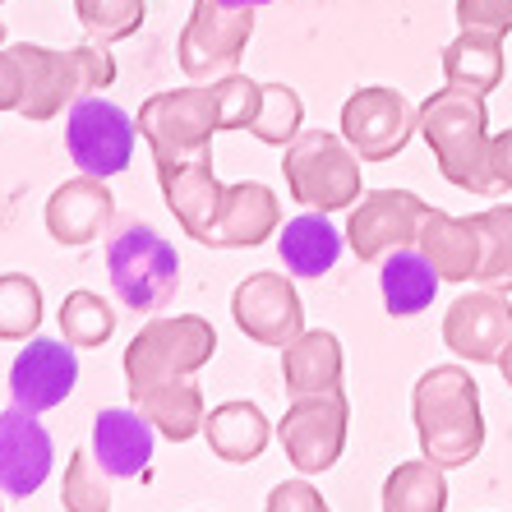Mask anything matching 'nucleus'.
<instances>
[{
  "label": "nucleus",
  "instance_id": "1",
  "mask_svg": "<svg viewBox=\"0 0 512 512\" xmlns=\"http://www.w3.org/2000/svg\"><path fill=\"white\" fill-rule=\"evenodd\" d=\"M263 107V84L245 74H227L213 84L157 93L139 107V134L153 148V162H190V157L213 153V134L222 130H250Z\"/></svg>",
  "mask_w": 512,
  "mask_h": 512
},
{
  "label": "nucleus",
  "instance_id": "2",
  "mask_svg": "<svg viewBox=\"0 0 512 512\" xmlns=\"http://www.w3.org/2000/svg\"><path fill=\"white\" fill-rule=\"evenodd\" d=\"M420 453L443 471L476 462L485 448V416H480V388L462 365H434L420 374L411 393Z\"/></svg>",
  "mask_w": 512,
  "mask_h": 512
},
{
  "label": "nucleus",
  "instance_id": "3",
  "mask_svg": "<svg viewBox=\"0 0 512 512\" xmlns=\"http://www.w3.org/2000/svg\"><path fill=\"white\" fill-rule=\"evenodd\" d=\"M420 134L439 162L443 180L466 194H499L494 167H489V116L485 97L462 88H439L420 102Z\"/></svg>",
  "mask_w": 512,
  "mask_h": 512
},
{
  "label": "nucleus",
  "instance_id": "4",
  "mask_svg": "<svg viewBox=\"0 0 512 512\" xmlns=\"http://www.w3.org/2000/svg\"><path fill=\"white\" fill-rule=\"evenodd\" d=\"M19 60H24V120H51L65 107H74L79 97H93L97 88H111L116 79V60H111L107 42H84L74 51H51L19 42Z\"/></svg>",
  "mask_w": 512,
  "mask_h": 512
},
{
  "label": "nucleus",
  "instance_id": "5",
  "mask_svg": "<svg viewBox=\"0 0 512 512\" xmlns=\"http://www.w3.org/2000/svg\"><path fill=\"white\" fill-rule=\"evenodd\" d=\"M217 351L213 323L199 314H176V319H148L134 333V342L125 346V383L130 397L162 388V383L190 379L194 370H203Z\"/></svg>",
  "mask_w": 512,
  "mask_h": 512
},
{
  "label": "nucleus",
  "instance_id": "6",
  "mask_svg": "<svg viewBox=\"0 0 512 512\" xmlns=\"http://www.w3.org/2000/svg\"><path fill=\"white\" fill-rule=\"evenodd\" d=\"M107 273L116 300L134 314H162L180 291L176 245L148 222H125L107 240Z\"/></svg>",
  "mask_w": 512,
  "mask_h": 512
},
{
  "label": "nucleus",
  "instance_id": "7",
  "mask_svg": "<svg viewBox=\"0 0 512 512\" xmlns=\"http://www.w3.org/2000/svg\"><path fill=\"white\" fill-rule=\"evenodd\" d=\"M291 199L314 213H342L360 199V157L328 130H300L282 157Z\"/></svg>",
  "mask_w": 512,
  "mask_h": 512
},
{
  "label": "nucleus",
  "instance_id": "8",
  "mask_svg": "<svg viewBox=\"0 0 512 512\" xmlns=\"http://www.w3.org/2000/svg\"><path fill=\"white\" fill-rule=\"evenodd\" d=\"M254 37V10H236L227 0H194V14L180 33V70L208 84L236 74L240 56Z\"/></svg>",
  "mask_w": 512,
  "mask_h": 512
},
{
  "label": "nucleus",
  "instance_id": "9",
  "mask_svg": "<svg viewBox=\"0 0 512 512\" xmlns=\"http://www.w3.org/2000/svg\"><path fill=\"white\" fill-rule=\"evenodd\" d=\"M346 420H351V406H346L342 388L337 393L291 397L286 416L277 420V439H282L291 466L305 471V476L333 471L346 448Z\"/></svg>",
  "mask_w": 512,
  "mask_h": 512
},
{
  "label": "nucleus",
  "instance_id": "10",
  "mask_svg": "<svg viewBox=\"0 0 512 512\" xmlns=\"http://www.w3.org/2000/svg\"><path fill=\"white\" fill-rule=\"evenodd\" d=\"M134 139H139V125L97 93L79 97L65 116V148L84 176H120L134 157Z\"/></svg>",
  "mask_w": 512,
  "mask_h": 512
},
{
  "label": "nucleus",
  "instance_id": "11",
  "mask_svg": "<svg viewBox=\"0 0 512 512\" xmlns=\"http://www.w3.org/2000/svg\"><path fill=\"white\" fill-rule=\"evenodd\" d=\"M416 130L420 107H411L397 88H356L342 107V139L356 148L360 162H393Z\"/></svg>",
  "mask_w": 512,
  "mask_h": 512
},
{
  "label": "nucleus",
  "instance_id": "12",
  "mask_svg": "<svg viewBox=\"0 0 512 512\" xmlns=\"http://www.w3.org/2000/svg\"><path fill=\"white\" fill-rule=\"evenodd\" d=\"M429 203L416 199L411 190H374L351 208L346 222V245L360 263H383L388 254L411 250L420 236Z\"/></svg>",
  "mask_w": 512,
  "mask_h": 512
},
{
  "label": "nucleus",
  "instance_id": "13",
  "mask_svg": "<svg viewBox=\"0 0 512 512\" xmlns=\"http://www.w3.org/2000/svg\"><path fill=\"white\" fill-rule=\"evenodd\" d=\"M236 328L259 346H291L305 333V305L296 296L291 273H250L231 296Z\"/></svg>",
  "mask_w": 512,
  "mask_h": 512
},
{
  "label": "nucleus",
  "instance_id": "14",
  "mask_svg": "<svg viewBox=\"0 0 512 512\" xmlns=\"http://www.w3.org/2000/svg\"><path fill=\"white\" fill-rule=\"evenodd\" d=\"M443 342L471 365H499V356L512 346V300L489 286L457 296L443 314Z\"/></svg>",
  "mask_w": 512,
  "mask_h": 512
},
{
  "label": "nucleus",
  "instance_id": "15",
  "mask_svg": "<svg viewBox=\"0 0 512 512\" xmlns=\"http://www.w3.org/2000/svg\"><path fill=\"white\" fill-rule=\"evenodd\" d=\"M79 346H70L65 337H33V342L14 356L10 365V397L14 406H24L33 416L60 406L65 397L74 393V383H79V356H74Z\"/></svg>",
  "mask_w": 512,
  "mask_h": 512
},
{
  "label": "nucleus",
  "instance_id": "16",
  "mask_svg": "<svg viewBox=\"0 0 512 512\" xmlns=\"http://www.w3.org/2000/svg\"><path fill=\"white\" fill-rule=\"evenodd\" d=\"M157 180H162V194H167V208L180 222V231L208 245L222 199H227V185L213 171V153L190 157V162H167V167H157Z\"/></svg>",
  "mask_w": 512,
  "mask_h": 512
},
{
  "label": "nucleus",
  "instance_id": "17",
  "mask_svg": "<svg viewBox=\"0 0 512 512\" xmlns=\"http://www.w3.org/2000/svg\"><path fill=\"white\" fill-rule=\"evenodd\" d=\"M51 476V434L24 406L0 411V494L28 499Z\"/></svg>",
  "mask_w": 512,
  "mask_h": 512
},
{
  "label": "nucleus",
  "instance_id": "18",
  "mask_svg": "<svg viewBox=\"0 0 512 512\" xmlns=\"http://www.w3.org/2000/svg\"><path fill=\"white\" fill-rule=\"evenodd\" d=\"M93 457L111 480H134L148 471L157 448V429L139 406H111L93 416Z\"/></svg>",
  "mask_w": 512,
  "mask_h": 512
},
{
  "label": "nucleus",
  "instance_id": "19",
  "mask_svg": "<svg viewBox=\"0 0 512 512\" xmlns=\"http://www.w3.org/2000/svg\"><path fill=\"white\" fill-rule=\"evenodd\" d=\"M116 217V194L107 190L102 176H79V180H65L56 194L47 199V231L56 245H93L102 231L111 227Z\"/></svg>",
  "mask_w": 512,
  "mask_h": 512
},
{
  "label": "nucleus",
  "instance_id": "20",
  "mask_svg": "<svg viewBox=\"0 0 512 512\" xmlns=\"http://www.w3.org/2000/svg\"><path fill=\"white\" fill-rule=\"evenodd\" d=\"M277 227H282L277 194L259 180H240V185H227V199H222V213H217L208 245L213 250H250V245H263L268 236H277Z\"/></svg>",
  "mask_w": 512,
  "mask_h": 512
},
{
  "label": "nucleus",
  "instance_id": "21",
  "mask_svg": "<svg viewBox=\"0 0 512 512\" xmlns=\"http://www.w3.org/2000/svg\"><path fill=\"white\" fill-rule=\"evenodd\" d=\"M416 250L434 263L439 282H476L480 273V231L476 217H453L429 208L425 222H420Z\"/></svg>",
  "mask_w": 512,
  "mask_h": 512
},
{
  "label": "nucleus",
  "instance_id": "22",
  "mask_svg": "<svg viewBox=\"0 0 512 512\" xmlns=\"http://www.w3.org/2000/svg\"><path fill=\"white\" fill-rule=\"evenodd\" d=\"M503 74H508V60H503V37L499 33L462 28L457 42L443 47V79H448V88L489 97L503 84Z\"/></svg>",
  "mask_w": 512,
  "mask_h": 512
},
{
  "label": "nucleus",
  "instance_id": "23",
  "mask_svg": "<svg viewBox=\"0 0 512 512\" xmlns=\"http://www.w3.org/2000/svg\"><path fill=\"white\" fill-rule=\"evenodd\" d=\"M342 342L323 328H305L296 342L282 351V383L291 397L337 393L342 388Z\"/></svg>",
  "mask_w": 512,
  "mask_h": 512
},
{
  "label": "nucleus",
  "instance_id": "24",
  "mask_svg": "<svg viewBox=\"0 0 512 512\" xmlns=\"http://www.w3.org/2000/svg\"><path fill=\"white\" fill-rule=\"evenodd\" d=\"M346 231H337L328 222V213H300L277 231V254H282L291 277H323L333 273L342 259Z\"/></svg>",
  "mask_w": 512,
  "mask_h": 512
},
{
  "label": "nucleus",
  "instance_id": "25",
  "mask_svg": "<svg viewBox=\"0 0 512 512\" xmlns=\"http://www.w3.org/2000/svg\"><path fill=\"white\" fill-rule=\"evenodd\" d=\"M203 439H208L213 457H222L231 466H245L254 457H263L273 429H268V416L254 402H222L203 420Z\"/></svg>",
  "mask_w": 512,
  "mask_h": 512
},
{
  "label": "nucleus",
  "instance_id": "26",
  "mask_svg": "<svg viewBox=\"0 0 512 512\" xmlns=\"http://www.w3.org/2000/svg\"><path fill=\"white\" fill-rule=\"evenodd\" d=\"M379 291H383V305H388L393 319H411V314L434 305L439 273H434V263L420 250H397L379 263Z\"/></svg>",
  "mask_w": 512,
  "mask_h": 512
},
{
  "label": "nucleus",
  "instance_id": "27",
  "mask_svg": "<svg viewBox=\"0 0 512 512\" xmlns=\"http://www.w3.org/2000/svg\"><path fill=\"white\" fill-rule=\"evenodd\" d=\"M130 402L139 406L143 416L153 420V429H162L171 443H190L194 434H203V420H208L199 383H190V379H176V383H162V388H148V393L130 397Z\"/></svg>",
  "mask_w": 512,
  "mask_h": 512
},
{
  "label": "nucleus",
  "instance_id": "28",
  "mask_svg": "<svg viewBox=\"0 0 512 512\" xmlns=\"http://www.w3.org/2000/svg\"><path fill=\"white\" fill-rule=\"evenodd\" d=\"M383 512H448V480L443 466L420 457L402 462L383 480Z\"/></svg>",
  "mask_w": 512,
  "mask_h": 512
},
{
  "label": "nucleus",
  "instance_id": "29",
  "mask_svg": "<svg viewBox=\"0 0 512 512\" xmlns=\"http://www.w3.org/2000/svg\"><path fill=\"white\" fill-rule=\"evenodd\" d=\"M480 231V273L476 282L489 291H512V203H494L485 213H476Z\"/></svg>",
  "mask_w": 512,
  "mask_h": 512
},
{
  "label": "nucleus",
  "instance_id": "30",
  "mask_svg": "<svg viewBox=\"0 0 512 512\" xmlns=\"http://www.w3.org/2000/svg\"><path fill=\"white\" fill-rule=\"evenodd\" d=\"M42 323V286L28 273L0 277V342H28Z\"/></svg>",
  "mask_w": 512,
  "mask_h": 512
},
{
  "label": "nucleus",
  "instance_id": "31",
  "mask_svg": "<svg viewBox=\"0 0 512 512\" xmlns=\"http://www.w3.org/2000/svg\"><path fill=\"white\" fill-rule=\"evenodd\" d=\"M116 333V310L97 291H70L60 305V337L70 346H102Z\"/></svg>",
  "mask_w": 512,
  "mask_h": 512
},
{
  "label": "nucleus",
  "instance_id": "32",
  "mask_svg": "<svg viewBox=\"0 0 512 512\" xmlns=\"http://www.w3.org/2000/svg\"><path fill=\"white\" fill-rule=\"evenodd\" d=\"M300 130H305V102L296 97V88L263 84V107H259V116H254V125H250L254 139L273 143V148H286Z\"/></svg>",
  "mask_w": 512,
  "mask_h": 512
},
{
  "label": "nucleus",
  "instance_id": "33",
  "mask_svg": "<svg viewBox=\"0 0 512 512\" xmlns=\"http://www.w3.org/2000/svg\"><path fill=\"white\" fill-rule=\"evenodd\" d=\"M107 471L97 466L93 448H79L65 466V480H60V503L65 512H111V485Z\"/></svg>",
  "mask_w": 512,
  "mask_h": 512
},
{
  "label": "nucleus",
  "instance_id": "34",
  "mask_svg": "<svg viewBox=\"0 0 512 512\" xmlns=\"http://www.w3.org/2000/svg\"><path fill=\"white\" fill-rule=\"evenodd\" d=\"M74 10H79V24L88 28L93 42H125L148 19L143 0H74Z\"/></svg>",
  "mask_w": 512,
  "mask_h": 512
},
{
  "label": "nucleus",
  "instance_id": "35",
  "mask_svg": "<svg viewBox=\"0 0 512 512\" xmlns=\"http://www.w3.org/2000/svg\"><path fill=\"white\" fill-rule=\"evenodd\" d=\"M457 24L503 37L512 33V0H457Z\"/></svg>",
  "mask_w": 512,
  "mask_h": 512
},
{
  "label": "nucleus",
  "instance_id": "36",
  "mask_svg": "<svg viewBox=\"0 0 512 512\" xmlns=\"http://www.w3.org/2000/svg\"><path fill=\"white\" fill-rule=\"evenodd\" d=\"M268 512H333V508L323 503V494L310 480H282L268 494Z\"/></svg>",
  "mask_w": 512,
  "mask_h": 512
},
{
  "label": "nucleus",
  "instance_id": "37",
  "mask_svg": "<svg viewBox=\"0 0 512 512\" xmlns=\"http://www.w3.org/2000/svg\"><path fill=\"white\" fill-rule=\"evenodd\" d=\"M24 107V60L19 51H0V111Z\"/></svg>",
  "mask_w": 512,
  "mask_h": 512
},
{
  "label": "nucleus",
  "instance_id": "38",
  "mask_svg": "<svg viewBox=\"0 0 512 512\" xmlns=\"http://www.w3.org/2000/svg\"><path fill=\"white\" fill-rule=\"evenodd\" d=\"M489 167H494V185L503 190H512V130L494 134L489 139Z\"/></svg>",
  "mask_w": 512,
  "mask_h": 512
},
{
  "label": "nucleus",
  "instance_id": "39",
  "mask_svg": "<svg viewBox=\"0 0 512 512\" xmlns=\"http://www.w3.org/2000/svg\"><path fill=\"white\" fill-rule=\"evenodd\" d=\"M499 374H503V383H508V388H512V346H508V351H503V356H499Z\"/></svg>",
  "mask_w": 512,
  "mask_h": 512
},
{
  "label": "nucleus",
  "instance_id": "40",
  "mask_svg": "<svg viewBox=\"0 0 512 512\" xmlns=\"http://www.w3.org/2000/svg\"><path fill=\"white\" fill-rule=\"evenodd\" d=\"M227 5H236V10H259V5H273V0H227Z\"/></svg>",
  "mask_w": 512,
  "mask_h": 512
},
{
  "label": "nucleus",
  "instance_id": "41",
  "mask_svg": "<svg viewBox=\"0 0 512 512\" xmlns=\"http://www.w3.org/2000/svg\"><path fill=\"white\" fill-rule=\"evenodd\" d=\"M0 5H5V0H0Z\"/></svg>",
  "mask_w": 512,
  "mask_h": 512
},
{
  "label": "nucleus",
  "instance_id": "42",
  "mask_svg": "<svg viewBox=\"0 0 512 512\" xmlns=\"http://www.w3.org/2000/svg\"><path fill=\"white\" fill-rule=\"evenodd\" d=\"M0 512H5V508H0Z\"/></svg>",
  "mask_w": 512,
  "mask_h": 512
}]
</instances>
